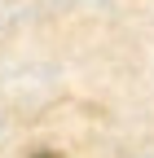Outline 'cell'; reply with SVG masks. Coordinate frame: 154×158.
Returning a JSON list of instances; mask_svg holds the SVG:
<instances>
[{"mask_svg":"<svg viewBox=\"0 0 154 158\" xmlns=\"http://www.w3.org/2000/svg\"><path fill=\"white\" fill-rule=\"evenodd\" d=\"M35 158H57V154H35Z\"/></svg>","mask_w":154,"mask_h":158,"instance_id":"1","label":"cell"}]
</instances>
